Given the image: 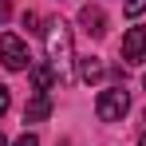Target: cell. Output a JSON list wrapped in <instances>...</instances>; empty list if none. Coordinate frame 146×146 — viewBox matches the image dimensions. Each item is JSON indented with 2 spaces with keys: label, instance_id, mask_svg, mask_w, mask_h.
<instances>
[{
  "label": "cell",
  "instance_id": "cell-5",
  "mask_svg": "<svg viewBox=\"0 0 146 146\" xmlns=\"http://www.w3.org/2000/svg\"><path fill=\"white\" fill-rule=\"evenodd\" d=\"M79 24H83L87 36H95V40L107 36V16H103V8H99V4H87V8L79 12Z\"/></svg>",
  "mask_w": 146,
  "mask_h": 146
},
{
  "label": "cell",
  "instance_id": "cell-1",
  "mask_svg": "<svg viewBox=\"0 0 146 146\" xmlns=\"http://www.w3.org/2000/svg\"><path fill=\"white\" fill-rule=\"evenodd\" d=\"M44 40H48L51 71L59 75V83H71V63H75V51H71V28L63 24V20H48Z\"/></svg>",
  "mask_w": 146,
  "mask_h": 146
},
{
  "label": "cell",
  "instance_id": "cell-6",
  "mask_svg": "<svg viewBox=\"0 0 146 146\" xmlns=\"http://www.w3.org/2000/svg\"><path fill=\"white\" fill-rule=\"evenodd\" d=\"M48 115H51V99L44 91H36V95L28 99V107H24V122H44Z\"/></svg>",
  "mask_w": 146,
  "mask_h": 146
},
{
  "label": "cell",
  "instance_id": "cell-9",
  "mask_svg": "<svg viewBox=\"0 0 146 146\" xmlns=\"http://www.w3.org/2000/svg\"><path fill=\"white\" fill-rule=\"evenodd\" d=\"M142 8H146V0H122V12L126 16H142Z\"/></svg>",
  "mask_w": 146,
  "mask_h": 146
},
{
  "label": "cell",
  "instance_id": "cell-10",
  "mask_svg": "<svg viewBox=\"0 0 146 146\" xmlns=\"http://www.w3.org/2000/svg\"><path fill=\"white\" fill-rule=\"evenodd\" d=\"M8 107H12V91L0 83V115H8Z\"/></svg>",
  "mask_w": 146,
  "mask_h": 146
},
{
  "label": "cell",
  "instance_id": "cell-3",
  "mask_svg": "<svg viewBox=\"0 0 146 146\" xmlns=\"http://www.w3.org/2000/svg\"><path fill=\"white\" fill-rule=\"evenodd\" d=\"M28 59H32V55H28L20 36H0V63H4L8 71H24Z\"/></svg>",
  "mask_w": 146,
  "mask_h": 146
},
{
  "label": "cell",
  "instance_id": "cell-14",
  "mask_svg": "<svg viewBox=\"0 0 146 146\" xmlns=\"http://www.w3.org/2000/svg\"><path fill=\"white\" fill-rule=\"evenodd\" d=\"M0 146H8V142H4V134H0Z\"/></svg>",
  "mask_w": 146,
  "mask_h": 146
},
{
  "label": "cell",
  "instance_id": "cell-4",
  "mask_svg": "<svg viewBox=\"0 0 146 146\" xmlns=\"http://www.w3.org/2000/svg\"><path fill=\"white\" fill-rule=\"evenodd\" d=\"M122 59H126L130 67H138L146 59V28H130V32L122 36Z\"/></svg>",
  "mask_w": 146,
  "mask_h": 146
},
{
  "label": "cell",
  "instance_id": "cell-13",
  "mask_svg": "<svg viewBox=\"0 0 146 146\" xmlns=\"http://www.w3.org/2000/svg\"><path fill=\"white\" fill-rule=\"evenodd\" d=\"M4 20H8V4L0 0V24H4Z\"/></svg>",
  "mask_w": 146,
  "mask_h": 146
},
{
  "label": "cell",
  "instance_id": "cell-12",
  "mask_svg": "<svg viewBox=\"0 0 146 146\" xmlns=\"http://www.w3.org/2000/svg\"><path fill=\"white\" fill-rule=\"evenodd\" d=\"M16 146H40V138H36V134H20V138H16Z\"/></svg>",
  "mask_w": 146,
  "mask_h": 146
},
{
  "label": "cell",
  "instance_id": "cell-16",
  "mask_svg": "<svg viewBox=\"0 0 146 146\" xmlns=\"http://www.w3.org/2000/svg\"><path fill=\"white\" fill-rule=\"evenodd\" d=\"M142 122H146V115H142Z\"/></svg>",
  "mask_w": 146,
  "mask_h": 146
},
{
  "label": "cell",
  "instance_id": "cell-7",
  "mask_svg": "<svg viewBox=\"0 0 146 146\" xmlns=\"http://www.w3.org/2000/svg\"><path fill=\"white\" fill-rule=\"evenodd\" d=\"M103 75H107V63H103L99 55H83V59H79V79H83V83H99Z\"/></svg>",
  "mask_w": 146,
  "mask_h": 146
},
{
  "label": "cell",
  "instance_id": "cell-8",
  "mask_svg": "<svg viewBox=\"0 0 146 146\" xmlns=\"http://www.w3.org/2000/svg\"><path fill=\"white\" fill-rule=\"evenodd\" d=\"M55 83H59V75L51 71V63H40V67H32V87H36V91H44V95H48Z\"/></svg>",
  "mask_w": 146,
  "mask_h": 146
},
{
  "label": "cell",
  "instance_id": "cell-15",
  "mask_svg": "<svg viewBox=\"0 0 146 146\" xmlns=\"http://www.w3.org/2000/svg\"><path fill=\"white\" fill-rule=\"evenodd\" d=\"M138 146H146V134H142V142H138Z\"/></svg>",
  "mask_w": 146,
  "mask_h": 146
},
{
  "label": "cell",
  "instance_id": "cell-2",
  "mask_svg": "<svg viewBox=\"0 0 146 146\" xmlns=\"http://www.w3.org/2000/svg\"><path fill=\"white\" fill-rule=\"evenodd\" d=\"M130 111V95H126V87L115 83V87H107V91H99V103H95V115L103 122H119L122 115Z\"/></svg>",
  "mask_w": 146,
  "mask_h": 146
},
{
  "label": "cell",
  "instance_id": "cell-11",
  "mask_svg": "<svg viewBox=\"0 0 146 146\" xmlns=\"http://www.w3.org/2000/svg\"><path fill=\"white\" fill-rule=\"evenodd\" d=\"M36 24H40V12H24V28L28 32H36Z\"/></svg>",
  "mask_w": 146,
  "mask_h": 146
}]
</instances>
